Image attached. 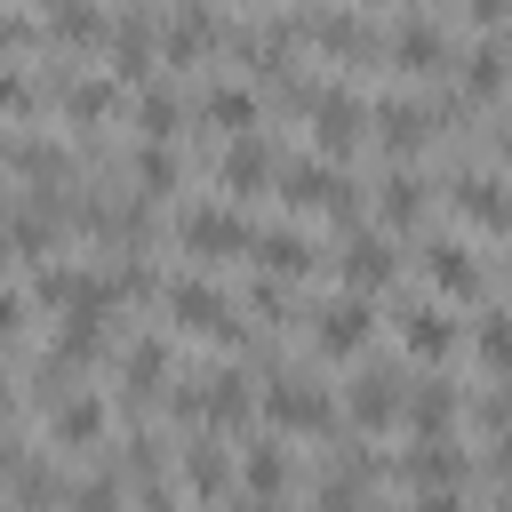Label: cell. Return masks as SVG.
Listing matches in <instances>:
<instances>
[{"mask_svg": "<svg viewBox=\"0 0 512 512\" xmlns=\"http://www.w3.org/2000/svg\"><path fill=\"white\" fill-rule=\"evenodd\" d=\"M168 320L192 328V336H216V344H248V328H240V312H232V296L216 280H176L168 288Z\"/></svg>", "mask_w": 512, "mask_h": 512, "instance_id": "cell-3", "label": "cell"}, {"mask_svg": "<svg viewBox=\"0 0 512 512\" xmlns=\"http://www.w3.org/2000/svg\"><path fill=\"white\" fill-rule=\"evenodd\" d=\"M280 200L296 216H336L344 232H360V192H352V176L336 160H288L280 168Z\"/></svg>", "mask_w": 512, "mask_h": 512, "instance_id": "cell-1", "label": "cell"}, {"mask_svg": "<svg viewBox=\"0 0 512 512\" xmlns=\"http://www.w3.org/2000/svg\"><path fill=\"white\" fill-rule=\"evenodd\" d=\"M312 344H320L328 360H352V352L368 344V296H328V304L312 312Z\"/></svg>", "mask_w": 512, "mask_h": 512, "instance_id": "cell-12", "label": "cell"}, {"mask_svg": "<svg viewBox=\"0 0 512 512\" xmlns=\"http://www.w3.org/2000/svg\"><path fill=\"white\" fill-rule=\"evenodd\" d=\"M456 208H464L472 224H488V232H512V176L464 168V176H456Z\"/></svg>", "mask_w": 512, "mask_h": 512, "instance_id": "cell-16", "label": "cell"}, {"mask_svg": "<svg viewBox=\"0 0 512 512\" xmlns=\"http://www.w3.org/2000/svg\"><path fill=\"white\" fill-rule=\"evenodd\" d=\"M200 120H208V128H224V136H248V128L264 120V104H256V88H240V80H216V88L200 96Z\"/></svg>", "mask_w": 512, "mask_h": 512, "instance_id": "cell-24", "label": "cell"}, {"mask_svg": "<svg viewBox=\"0 0 512 512\" xmlns=\"http://www.w3.org/2000/svg\"><path fill=\"white\" fill-rule=\"evenodd\" d=\"M416 512H464V488H432V496H416Z\"/></svg>", "mask_w": 512, "mask_h": 512, "instance_id": "cell-40", "label": "cell"}, {"mask_svg": "<svg viewBox=\"0 0 512 512\" xmlns=\"http://www.w3.org/2000/svg\"><path fill=\"white\" fill-rule=\"evenodd\" d=\"M48 40L56 48H96L104 40V8L96 0H48Z\"/></svg>", "mask_w": 512, "mask_h": 512, "instance_id": "cell-28", "label": "cell"}, {"mask_svg": "<svg viewBox=\"0 0 512 512\" xmlns=\"http://www.w3.org/2000/svg\"><path fill=\"white\" fill-rule=\"evenodd\" d=\"M56 104H64L72 120H88V128H104V120L120 112V80H64V88H56Z\"/></svg>", "mask_w": 512, "mask_h": 512, "instance_id": "cell-29", "label": "cell"}, {"mask_svg": "<svg viewBox=\"0 0 512 512\" xmlns=\"http://www.w3.org/2000/svg\"><path fill=\"white\" fill-rule=\"evenodd\" d=\"M368 128H376V144H384L392 160H408V152H424V144H432L440 112H432V104H416V96H384V104L368 112Z\"/></svg>", "mask_w": 512, "mask_h": 512, "instance_id": "cell-8", "label": "cell"}, {"mask_svg": "<svg viewBox=\"0 0 512 512\" xmlns=\"http://www.w3.org/2000/svg\"><path fill=\"white\" fill-rule=\"evenodd\" d=\"M496 512H512V488H504V496H496Z\"/></svg>", "mask_w": 512, "mask_h": 512, "instance_id": "cell-44", "label": "cell"}, {"mask_svg": "<svg viewBox=\"0 0 512 512\" xmlns=\"http://www.w3.org/2000/svg\"><path fill=\"white\" fill-rule=\"evenodd\" d=\"M472 352H480L488 376H512V312H488V320L472 328Z\"/></svg>", "mask_w": 512, "mask_h": 512, "instance_id": "cell-36", "label": "cell"}, {"mask_svg": "<svg viewBox=\"0 0 512 512\" xmlns=\"http://www.w3.org/2000/svg\"><path fill=\"white\" fill-rule=\"evenodd\" d=\"M16 464H24V448H16V432H0V488L16 480Z\"/></svg>", "mask_w": 512, "mask_h": 512, "instance_id": "cell-42", "label": "cell"}, {"mask_svg": "<svg viewBox=\"0 0 512 512\" xmlns=\"http://www.w3.org/2000/svg\"><path fill=\"white\" fill-rule=\"evenodd\" d=\"M176 408L200 416V424H240V416L256 408V384H248L240 368H208V376H192V384L176 392Z\"/></svg>", "mask_w": 512, "mask_h": 512, "instance_id": "cell-6", "label": "cell"}, {"mask_svg": "<svg viewBox=\"0 0 512 512\" xmlns=\"http://www.w3.org/2000/svg\"><path fill=\"white\" fill-rule=\"evenodd\" d=\"M240 480H248V496H256V504H272V496L288 488V456H280V440H248Z\"/></svg>", "mask_w": 512, "mask_h": 512, "instance_id": "cell-32", "label": "cell"}, {"mask_svg": "<svg viewBox=\"0 0 512 512\" xmlns=\"http://www.w3.org/2000/svg\"><path fill=\"white\" fill-rule=\"evenodd\" d=\"M8 488H16V512H56V504H64V480H56V464H40V456H24Z\"/></svg>", "mask_w": 512, "mask_h": 512, "instance_id": "cell-34", "label": "cell"}, {"mask_svg": "<svg viewBox=\"0 0 512 512\" xmlns=\"http://www.w3.org/2000/svg\"><path fill=\"white\" fill-rule=\"evenodd\" d=\"M176 240H184L192 256H248V248H256V224H248L232 200H208V208H184Z\"/></svg>", "mask_w": 512, "mask_h": 512, "instance_id": "cell-4", "label": "cell"}, {"mask_svg": "<svg viewBox=\"0 0 512 512\" xmlns=\"http://www.w3.org/2000/svg\"><path fill=\"white\" fill-rule=\"evenodd\" d=\"M472 16H480V24H504V16H512V0H472Z\"/></svg>", "mask_w": 512, "mask_h": 512, "instance_id": "cell-43", "label": "cell"}, {"mask_svg": "<svg viewBox=\"0 0 512 512\" xmlns=\"http://www.w3.org/2000/svg\"><path fill=\"white\" fill-rule=\"evenodd\" d=\"M40 96H32V80L16 72V64H0V112H32Z\"/></svg>", "mask_w": 512, "mask_h": 512, "instance_id": "cell-37", "label": "cell"}, {"mask_svg": "<svg viewBox=\"0 0 512 512\" xmlns=\"http://www.w3.org/2000/svg\"><path fill=\"white\" fill-rule=\"evenodd\" d=\"M32 296L56 312V320H112L120 312V288H112V272H96V264H40V280H32Z\"/></svg>", "mask_w": 512, "mask_h": 512, "instance_id": "cell-2", "label": "cell"}, {"mask_svg": "<svg viewBox=\"0 0 512 512\" xmlns=\"http://www.w3.org/2000/svg\"><path fill=\"white\" fill-rule=\"evenodd\" d=\"M216 40H224L216 8H208V0H184V8L168 16V32H160V56H168V64H192V56H208Z\"/></svg>", "mask_w": 512, "mask_h": 512, "instance_id": "cell-17", "label": "cell"}, {"mask_svg": "<svg viewBox=\"0 0 512 512\" xmlns=\"http://www.w3.org/2000/svg\"><path fill=\"white\" fill-rule=\"evenodd\" d=\"M128 184H136V200H168V192L184 184V160H176V144H136V160H128Z\"/></svg>", "mask_w": 512, "mask_h": 512, "instance_id": "cell-26", "label": "cell"}, {"mask_svg": "<svg viewBox=\"0 0 512 512\" xmlns=\"http://www.w3.org/2000/svg\"><path fill=\"white\" fill-rule=\"evenodd\" d=\"M424 208H432V184H424L416 168H392V176L376 184V216H384V232H416Z\"/></svg>", "mask_w": 512, "mask_h": 512, "instance_id": "cell-20", "label": "cell"}, {"mask_svg": "<svg viewBox=\"0 0 512 512\" xmlns=\"http://www.w3.org/2000/svg\"><path fill=\"white\" fill-rule=\"evenodd\" d=\"M104 424H112V416H104V400H96V392H64V400L48 408L56 448H96V440H104Z\"/></svg>", "mask_w": 512, "mask_h": 512, "instance_id": "cell-21", "label": "cell"}, {"mask_svg": "<svg viewBox=\"0 0 512 512\" xmlns=\"http://www.w3.org/2000/svg\"><path fill=\"white\" fill-rule=\"evenodd\" d=\"M120 384H128L136 400L160 392V384H168V344H160V336H136V344L120 352Z\"/></svg>", "mask_w": 512, "mask_h": 512, "instance_id": "cell-31", "label": "cell"}, {"mask_svg": "<svg viewBox=\"0 0 512 512\" xmlns=\"http://www.w3.org/2000/svg\"><path fill=\"white\" fill-rule=\"evenodd\" d=\"M400 344H408L416 360H448V352H456V320H448L440 304H408V312H400Z\"/></svg>", "mask_w": 512, "mask_h": 512, "instance_id": "cell-25", "label": "cell"}, {"mask_svg": "<svg viewBox=\"0 0 512 512\" xmlns=\"http://www.w3.org/2000/svg\"><path fill=\"white\" fill-rule=\"evenodd\" d=\"M64 512H128V480H120V472L64 480Z\"/></svg>", "mask_w": 512, "mask_h": 512, "instance_id": "cell-35", "label": "cell"}, {"mask_svg": "<svg viewBox=\"0 0 512 512\" xmlns=\"http://www.w3.org/2000/svg\"><path fill=\"white\" fill-rule=\"evenodd\" d=\"M464 472H472V456H464L456 440H416V448L400 456V480H408L416 496H432V488H464Z\"/></svg>", "mask_w": 512, "mask_h": 512, "instance_id": "cell-13", "label": "cell"}, {"mask_svg": "<svg viewBox=\"0 0 512 512\" xmlns=\"http://www.w3.org/2000/svg\"><path fill=\"white\" fill-rule=\"evenodd\" d=\"M272 280H296V272H312L320 264V240H304L296 224H256V248H248Z\"/></svg>", "mask_w": 512, "mask_h": 512, "instance_id": "cell-18", "label": "cell"}, {"mask_svg": "<svg viewBox=\"0 0 512 512\" xmlns=\"http://www.w3.org/2000/svg\"><path fill=\"white\" fill-rule=\"evenodd\" d=\"M480 432H488V440L512 432V392H488V400H480Z\"/></svg>", "mask_w": 512, "mask_h": 512, "instance_id": "cell-38", "label": "cell"}, {"mask_svg": "<svg viewBox=\"0 0 512 512\" xmlns=\"http://www.w3.org/2000/svg\"><path fill=\"white\" fill-rule=\"evenodd\" d=\"M488 472H496V480H512V432H496V440H488Z\"/></svg>", "mask_w": 512, "mask_h": 512, "instance_id": "cell-41", "label": "cell"}, {"mask_svg": "<svg viewBox=\"0 0 512 512\" xmlns=\"http://www.w3.org/2000/svg\"><path fill=\"white\" fill-rule=\"evenodd\" d=\"M224 480H232L224 448H216V440H192V448H184V488H192L200 504H216V496H224Z\"/></svg>", "mask_w": 512, "mask_h": 512, "instance_id": "cell-33", "label": "cell"}, {"mask_svg": "<svg viewBox=\"0 0 512 512\" xmlns=\"http://www.w3.org/2000/svg\"><path fill=\"white\" fill-rule=\"evenodd\" d=\"M16 328H24V296H16V288H0V344H8Z\"/></svg>", "mask_w": 512, "mask_h": 512, "instance_id": "cell-39", "label": "cell"}, {"mask_svg": "<svg viewBox=\"0 0 512 512\" xmlns=\"http://www.w3.org/2000/svg\"><path fill=\"white\" fill-rule=\"evenodd\" d=\"M184 112H192V104H184L176 88H144V96H136V128H144V144H176Z\"/></svg>", "mask_w": 512, "mask_h": 512, "instance_id": "cell-30", "label": "cell"}, {"mask_svg": "<svg viewBox=\"0 0 512 512\" xmlns=\"http://www.w3.org/2000/svg\"><path fill=\"white\" fill-rule=\"evenodd\" d=\"M0 408H8V376H0Z\"/></svg>", "mask_w": 512, "mask_h": 512, "instance_id": "cell-45", "label": "cell"}, {"mask_svg": "<svg viewBox=\"0 0 512 512\" xmlns=\"http://www.w3.org/2000/svg\"><path fill=\"white\" fill-rule=\"evenodd\" d=\"M400 400H408L400 368H360V376L344 384V416H352V424H392Z\"/></svg>", "mask_w": 512, "mask_h": 512, "instance_id": "cell-15", "label": "cell"}, {"mask_svg": "<svg viewBox=\"0 0 512 512\" xmlns=\"http://www.w3.org/2000/svg\"><path fill=\"white\" fill-rule=\"evenodd\" d=\"M304 40L312 48H328V56H344V64H368L384 40H376V24L368 16H352V8H312L304 16Z\"/></svg>", "mask_w": 512, "mask_h": 512, "instance_id": "cell-9", "label": "cell"}, {"mask_svg": "<svg viewBox=\"0 0 512 512\" xmlns=\"http://www.w3.org/2000/svg\"><path fill=\"white\" fill-rule=\"evenodd\" d=\"M392 56H400L408 72H448V64H456L448 32H440V24H424V16H408V24L392 32Z\"/></svg>", "mask_w": 512, "mask_h": 512, "instance_id": "cell-23", "label": "cell"}, {"mask_svg": "<svg viewBox=\"0 0 512 512\" xmlns=\"http://www.w3.org/2000/svg\"><path fill=\"white\" fill-rule=\"evenodd\" d=\"M216 176H224V192H264V184H280V152L248 128V136H232V144H224Z\"/></svg>", "mask_w": 512, "mask_h": 512, "instance_id": "cell-14", "label": "cell"}, {"mask_svg": "<svg viewBox=\"0 0 512 512\" xmlns=\"http://www.w3.org/2000/svg\"><path fill=\"white\" fill-rule=\"evenodd\" d=\"M504 152H512V128H504Z\"/></svg>", "mask_w": 512, "mask_h": 512, "instance_id": "cell-46", "label": "cell"}, {"mask_svg": "<svg viewBox=\"0 0 512 512\" xmlns=\"http://www.w3.org/2000/svg\"><path fill=\"white\" fill-rule=\"evenodd\" d=\"M0 512H8V504H0Z\"/></svg>", "mask_w": 512, "mask_h": 512, "instance_id": "cell-47", "label": "cell"}, {"mask_svg": "<svg viewBox=\"0 0 512 512\" xmlns=\"http://www.w3.org/2000/svg\"><path fill=\"white\" fill-rule=\"evenodd\" d=\"M328 392L312 384V376H296V368H280L272 384H264V424L272 432H328Z\"/></svg>", "mask_w": 512, "mask_h": 512, "instance_id": "cell-5", "label": "cell"}, {"mask_svg": "<svg viewBox=\"0 0 512 512\" xmlns=\"http://www.w3.org/2000/svg\"><path fill=\"white\" fill-rule=\"evenodd\" d=\"M336 272H344V296H376L392 272H400V256H392V232H352L344 240V256H336Z\"/></svg>", "mask_w": 512, "mask_h": 512, "instance_id": "cell-10", "label": "cell"}, {"mask_svg": "<svg viewBox=\"0 0 512 512\" xmlns=\"http://www.w3.org/2000/svg\"><path fill=\"white\" fill-rule=\"evenodd\" d=\"M424 280H432L440 296H480V264H472V248H456V240H432V248H424Z\"/></svg>", "mask_w": 512, "mask_h": 512, "instance_id": "cell-27", "label": "cell"}, {"mask_svg": "<svg viewBox=\"0 0 512 512\" xmlns=\"http://www.w3.org/2000/svg\"><path fill=\"white\" fill-rule=\"evenodd\" d=\"M104 40H112V80H120V88H128V80H144V72L160 64V40H152V24H144V16L112 24Z\"/></svg>", "mask_w": 512, "mask_h": 512, "instance_id": "cell-22", "label": "cell"}, {"mask_svg": "<svg viewBox=\"0 0 512 512\" xmlns=\"http://www.w3.org/2000/svg\"><path fill=\"white\" fill-rule=\"evenodd\" d=\"M512 88V40H472L464 48V104H488V96H504Z\"/></svg>", "mask_w": 512, "mask_h": 512, "instance_id": "cell-19", "label": "cell"}, {"mask_svg": "<svg viewBox=\"0 0 512 512\" xmlns=\"http://www.w3.org/2000/svg\"><path fill=\"white\" fill-rule=\"evenodd\" d=\"M304 120H312V136H320L328 152H352V144H360V128H368V104H360L344 80H328V88H312Z\"/></svg>", "mask_w": 512, "mask_h": 512, "instance_id": "cell-7", "label": "cell"}, {"mask_svg": "<svg viewBox=\"0 0 512 512\" xmlns=\"http://www.w3.org/2000/svg\"><path fill=\"white\" fill-rule=\"evenodd\" d=\"M400 416H408V432H416V440H448V432H456V416H464V392H456L448 376H424V384H408Z\"/></svg>", "mask_w": 512, "mask_h": 512, "instance_id": "cell-11", "label": "cell"}]
</instances>
